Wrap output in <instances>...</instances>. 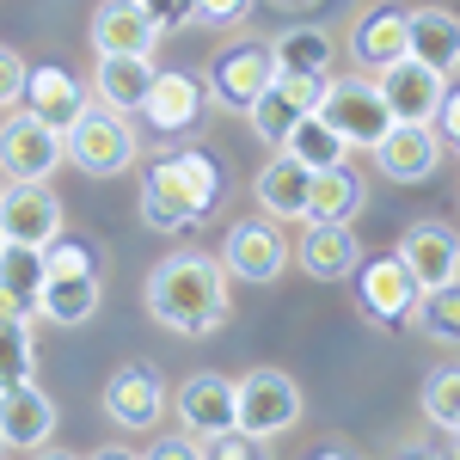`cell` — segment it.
Listing matches in <instances>:
<instances>
[{
    "mask_svg": "<svg viewBox=\"0 0 460 460\" xmlns=\"http://www.w3.org/2000/svg\"><path fill=\"white\" fill-rule=\"evenodd\" d=\"M154 455H190V436H160Z\"/></svg>",
    "mask_w": 460,
    "mask_h": 460,
    "instance_id": "obj_40",
    "label": "cell"
},
{
    "mask_svg": "<svg viewBox=\"0 0 460 460\" xmlns=\"http://www.w3.org/2000/svg\"><path fill=\"white\" fill-rule=\"evenodd\" d=\"M62 154H68L86 178H117V172L136 166V129H129L123 111L86 105L68 129H62Z\"/></svg>",
    "mask_w": 460,
    "mask_h": 460,
    "instance_id": "obj_4",
    "label": "cell"
},
{
    "mask_svg": "<svg viewBox=\"0 0 460 460\" xmlns=\"http://www.w3.org/2000/svg\"><path fill=\"white\" fill-rule=\"evenodd\" d=\"M142 301H147V319L178 332V338H215L234 319V307H227V264L197 246L166 252L147 270Z\"/></svg>",
    "mask_w": 460,
    "mask_h": 460,
    "instance_id": "obj_1",
    "label": "cell"
},
{
    "mask_svg": "<svg viewBox=\"0 0 460 460\" xmlns=\"http://www.w3.org/2000/svg\"><path fill=\"white\" fill-rule=\"evenodd\" d=\"M160 37H166V25L142 0H99V13H93V49L99 56H154Z\"/></svg>",
    "mask_w": 460,
    "mask_h": 460,
    "instance_id": "obj_18",
    "label": "cell"
},
{
    "mask_svg": "<svg viewBox=\"0 0 460 460\" xmlns=\"http://www.w3.org/2000/svg\"><path fill=\"white\" fill-rule=\"evenodd\" d=\"M99 405H105V418L123 429V436H147V429L166 418V381H160L154 362H123L105 381Z\"/></svg>",
    "mask_w": 460,
    "mask_h": 460,
    "instance_id": "obj_7",
    "label": "cell"
},
{
    "mask_svg": "<svg viewBox=\"0 0 460 460\" xmlns=\"http://www.w3.org/2000/svg\"><path fill=\"white\" fill-rule=\"evenodd\" d=\"M405 56H418L424 68H436L442 80H455L460 74V13H448V6H411Z\"/></svg>",
    "mask_w": 460,
    "mask_h": 460,
    "instance_id": "obj_23",
    "label": "cell"
},
{
    "mask_svg": "<svg viewBox=\"0 0 460 460\" xmlns=\"http://www.w3.org/2000/svg\"><path fill=\"white\" fill-rule=\"evenodd\" d=\"M190 455H215V460H252V455H264L258 442H252L246 429H203V436H190Z\"/></svg>",
    "mask_w": 460,
    "mask_h": 460,
    "instance_id": "obj_34",
    "label": "cell"
},
{
    "mask_svg": "<svg viewBox=\"0 0 460 460\" xmlns=\"http://www.w3.org/2000/svg\"><path fill=\"white\" fill-rule=\"evenodd\" d=\"M0 283L19 288L37 307V283H43V246H19V240H0Z\"/></svg>",
    "mask_w": 460,
    "mask_h": 460,
    "instance_id": "obj_32",
    "label": "cell"
},
{
    "mask_svg": "<svg viewBox=\"0 0 460 460\" xmlns=\"http://www.w3.org/2000/svg\"><path fill=\"white\" fill-rule=\"evenodd\" d=\"M314 283H350V270L362 264V246H356L350 221H307L301 246L288 252Z\"/></svg>",
    "mask_w": 460,
    "mask_h": 460,
    "instance_id": "obj_19",
    "label": "cell"
},
{
    "mask_svg": "<svg viewBox=\"0 0 460 460\" xmlns=\"http://www.w3.org/2000/svg\"><path fill=\"white\" fill-rule=\"evenodd\" d=\"M393 258L411 270L418 295H424V288H442V283L460 277V234L448 227V221H411V227L399 234Z\"/></svg>",
    "mask_w": 460,
    "mask_h": 460,
    "instance_id": "obj_13",
    "label": "cell"
},
{
    "mask_svg": "<svg viewBox=\"0 0 460 460\" xmlns=\"http://www.w3.org/2000/svg\"><path fill=\"white\" fill-rule=\"evenodd\" d=\"M455 436H460V424H455ZM455 448H460V442H455Z\"/></svg>",
    "mask_w": 460,
    "mask_h": 460,
    "instance_id": "obj_42",
    "label": "cell"
},
{
    "mask_svg": "<svg viewBox=\"0 0 460 460\" xmlns=\"http://www.w3.org/2000/svg\"><path fill=\"white\" fill-rule=\"evenodd\" d=\"M62 234V197L43 178H6L0 184V240L49 246Z\"/></svg>",
    "mask_w": 460,
    "mask_h": 460,
    "instance_id": "obj_9",
    "label": "cell"
},
{
    "mask_svg": "<svg viewBox=\"0 0 460 460\" xmlns=\"http://www.w3.org/2000/svg\"><path fill=\"white\" fill-rule=\"evenodd\" d=\"M62 129L37 123L25 105H13L0 117V178H49L62 166Z\"/></svg>",
    "mask_w": 460,
    "mask_h": 460,
    "instance_id": "obj_10",
    "label": "cell"
},
{
    "mask_svg": "<svg viewBox=\"0 0 460 460\" xmlns=\"http://www.w3.org/2000/svg\"><path fill=\"white\" fill-rule=\"evenodd\" d=\"M307 184H314V172H307L295 154L277 147V160L252 178V197H258V209L270 215V221H301V215H307Z\"/></svg>",
    "mask_w": 460,
    "mask_h": 460,
    "instance_id": "obj_26",
    "label": "cell"
},
{
    "mask_svg": "<svg viewBox=\"0 0 460 460\" xmlns=\"http://www.w3.org/2000/svg\"><path fill=\"white\" fill-rule=\"evenodd\" d=\"M424 418L436 429L460 424V368H436V375L424 381Z\"/></svg>",
    "mask_w": 460,
    "mask_h": 460,
    "instance_id": "obj_33",
    "label": "cell"
},
{
    "mask_svg": "<svg viewBox=\"0 0 460 460\" xmlns=\"http://www.w3.org/2000/svg\"><path fill=\"white\" fill-rule=\"evenodd\" d=\"M283 154H295L307 172H325V166H338V160H350V147H344V136L319 117V111H307L295 129L283 136Z\"/></svg>",
    "mask_w": 460,
    "mask_h": 460,
    "instance_id": "obj_29",
    "label": "cell"
},
{
    "mask_svg": "<svg viewBox=\"0 0 460 460\" xmlns=\"http://www.w3.org/2000/svg\"><path fill=\"white\" fill-rule=\"evenodd\" d=\"M283 6H301V0H283Z\"/></svg>",
    "mask_w": 460,
    "mask_h": 460,
    "instance_id": "obj_41",
    "label": "cell"
},
{
    "mask_svg": "<svg viewBox=\"0 0 460 460\" xmlns=\"http://www.w3.org/2000/svg\"><path fill=\"white\" fill-rule=\"evenodd\" d=\"M368 154H375L381 178H393V184H424V178L442 166L448 147H442V136H436V123H393Z\"/></svg>",
    "mask_w": 460,
    "mask_h": 460,
    "instance_id": "obj_16",
    "label": "cell"
},
{
    "mask_svg": "<svg viewBox=\"0 0 460 460\" xmlns=\"http://www.w3.org/2000/svg\"><path fill=\"white\" fill-rule=\"evenodd\" d=\"M178 424L184 436H203V429H227L234 424V381L221 368H203L178 387Z\"/></svg>",
    "mask_w": 460,
    "mask_h": 460,
    "instance_id": "obj_25",
    "label": "cell"
},
{
    "mask_svg": "<svg viewBox=\"0 0 460 460\" xmlns=\"http://www.w3.org/2000/svg\"><path fill=\"white\" fill-rule=\"evenodd\" d=\"M277 74V56H270V37H234L227 49H215L209 68H203V99L215 111H240L264 93V80Z\"/></svg>",
    "mask_w": 460,
    "mask_h": 460,
    "instance_id": "obj_5",
    "label": "cell"
},
{
    "mask_svg": "<svg viewBox=\"0 0 460 460\" xmlns=\"http://www.w3.org/2000/svg\"><path fill=\"white\" fill-rule=\"evenodd\" d=\"M319 93H325V80H314V74H270L264 80V93L246 105V123H252V136L258 142H270V147H283V136L307 117V111H319Z\"/></svg>",
    "mask_w": 460,
    "mask_h": 460,
    "instance_id": "obj_8",
    "label": "cell"
},
{
    "mask_svg": "<svg viewBox=\"0 0 460 460\" xmlns=\"http://www.w3.org/2000/svg\"><path fill=\"white\" fill-rule=\"evenodd\" d=\"M0 319H37V307L19 295V288H6L0 283Z\"/></svg>",
    "mask_w": 460,
    "mask_h": 460,
    "instance_id": "obj_38",
    "label": "cell"
},
{
    "mask_svg": "<svg viewBox=\"0 0 460 460\" xmlns=\"http://www.w3.org/2000/svg\"><path fill=\"white\" fill-rule=\"evenodd\" d=\"M411 325H424V338L460 350V277H455V283H442V288H424L418 307H411Z\"/></svg>",
    "mask_w": 460,
    "mask_h": 460,
    "instance_id": "obj_30",
    "label": "cell"
},
{
    "mask_svg": "<svg viewBox=\"0 0 460 460\" xmlns=\"http://www.w3.org/2000/svg\"><path fill=\"white\" fill-rule=\"evenodd\" d=\"M301 387H295V375L283 368H246L240 381H234V429H246L258 448H270L277 436L301 424Z\"/></svg>",
    "mask_w": 460,
    "mask_h": 460,
    "instance_id": "obj_3",
    "label": "cell"
},
{
    "mask_svg": "<svg viewBox=\"0 0 460 460\" xmlns=\"http://www.w3.org/2000/svg\"><path fill=\"white\" fill-rule=\"evenodd\" d=\"M319 117L344 136V147H375L393 129L387 99H381L375 74H344V80H325V93H319Z\"/></svg>",
    "mask_w": 460,
    "mask_h": 460,
    "instance_id": "obj_6",
    "label": "cell"
},
{
    "mask_svg": "<svg viewBox=\"0 0 460 460\" xmlns=\"http://www.w3.org/2000/svg\"><path fill=\"white\" fill-rule=\"evenodd\" d=\"M270 56L283 74H314V80H332L338 68V43L325 25H288V31L270 37Z\"/></svg>",
    "mask_w": 460,
    "mask_h": 460,
    "instance_id": "obj_28",
    "label": "cell"
},
{
    "mask_svg": "<svg viewBox=\"0 0 460 460\" xmlns=\"http://www.w3.org/2000/svg\"><path fill=\"white\" fill-rule=\"evenodd\" d=\"M19 93H25V56L0 43V111L19 105Z\"/></svg>",
    "mask_w": 460,
    "mask_h": 460,
    "instance_id": "obj_36",
    "label": "cell"
},
{
    "mask_svg": "<svg viewBox=\"0 0 460 460\" xmlns=\"http://www.w3.org/2000/svg\"><path fill=\"white\" fill-rule=\"evenodd\" d=\"M0 184H6V178H0Z\"/></svg>",
    "mask_w": 460,
    "mask_h": 460,
    "instance_id": "obj_43",
    "label": "cell"
},
{
    "mask_svg": "<svg viewBox=\"0 0 460 460\" xmlns=\"http://www.w3.org/2000/svg\"><path fill=\"white\" fill-rule=\"evenodd\" d=\"M154 56H99L93 68V93L105 111H123V117H142V99L154 86Z\"/></svg>",
    "mask_w": 460,
    "mask_h": 460,
    "instance_id": "obj_24",
    "label": "cell"
},
{
    "mask_svg": "<svg viewBox=\"0 0 460 460\" xmlns=\"http://www.w3.org/2000/svg\"><path fill=\"white\" fill-rule=\"evenodd\" d=\"M49 436H56V399L49 393L37 381L0 387V448L31 455V448H49Z\"/></svg>",
    "mask_w": 460,
    "mask_h": 460,
    "instance_id": "obj_17",
    "label": "cell"
},
{
    "mask_svg": "<svg viewBox=\"0 0 460 460\" xmlns=\"http://www.w3.org/2000/svg\"><path fill=\"white\" fill-rule=\"evenodd\" d=\"M436 136H442V147H460V86L455 80H448V93L436 105Z\"/></svg>",
    "mask_w": 460,
    "mask_h": 460,
    "instance_id": "obj_37",
    "label": "cell"
},
{
    "mask_svg": "<svg viewBox=\"0 0 460 460\" xmlns=\"http://www.w3.org/2000/svg\"><path fill=\"white\" fill-rule=\"evenodd\" d=\"M258 0H190V19L197 25H246V13Z\"/></svg>",
    "mask_w": 460,
    "mask_h": 460,
    "instance_id": "obj_35",
    "label": "cell"
},
{
    "mask_svg": "<svg viewBox=\"0 0 460 460\" xmlns=\"http://www.w3.org/2000/svg\"><path fill=\"white\" fill-rule=\"evenodd\" d=\"M147 13L160 19V25H190V13H184V0H142Z\"/></svg>",
    "mask_w": 460,
    "mask_h": 460,
    "instance_id": "obj_39",
    "label": "cell"
},
{
    "mask_svg": "<svg viewBox=\"0 0 460 460\" xmlns=\"http://www.w3.org/2000/svg\"><path fill=\"white\" fill-rule=\"evenodd\" d=\"M221 264H227V277H240V283H277L288 270L283 227H277L270 215L234 221V227H227V246H221Z\"/></svg>",
    "mask_w": 460,
    "mask_h": 460,
    "instance_id": "obj_11",
    "label": "cell"
},
{
    "mask_svg": "<svg viewBox=\"0 0 460 460\" xmlns=\"http://www.w3.org/2000/svg\"><path fill=\"white\" fill-rule=\"evenodd\" d=\"M375 86H381V99H387L393 123H436V105H442V93H448V80L436 68H424L418 56L387 62V68L375 74Z\"/></svg>",
    "mask_w": 460,
    "mask_h": 460,
    "instance_id": "obj_15",
    "label": "cell"
},
{
    "mask_svg": "<svg viewBox=\"0 0 460 460\" xmlns=\"http://www.w3.org/2000/svg\"><path fill=\"white\" fill-rule=\"evenodd\" d=\"M362 203H368V178L356 172L350 160H338V166L314 172V184H307V215L301 221H350Z\"/></svg>",
    "mask_w": 460,
    "mask_h": 460,
    "instance_id": "obj_27",
    "label": "cell"
},
{
    "mask_svg": "<svg viewBox=\"0 0 460 460\" xmlns=\"http://www.w3.org/2000/svg\"><path fill=\"white\" fill-rule=\"evenodd\" d=\"M356 283V307L375 319V325H411V307H418V283L399 258H362L350 270Z\"/></svg>",
    "mask_w": 460,
    "mask_h": 460,
    "instance_id": "obj_12",
    "label": "cell"
},
{
    "mask_svg": "<svg viewBox=\"0 0 460 460\" xmlns=\"http://www.w3.org/2000/svg\"><path fill=\"white\" fill-rule=\"evenodd\" d=\"M405 31H411V6L405 0H375L350 19V62L362 74H381L387 62L405 56Z\"/></svg>",
    "mask_w": 460,
    "mask_h": 460,
    "instance_id": "obj_14",
    "label": "cell"
},
{
    "mask_svg": "<svg viewBox=\"0 0 460 460\" xmlns=\"http://www.w3.org/2000/svg\"><path fill=\"white\" fill-rule=\"evenodd\" d=\"M99 301H105L99 270H43V283H37V319H49V325H86L99 314Z\"/></svg>",
    "mask_w": 460,
    "mask_h": 460,
    "instance_id": "obj_22",
    "label": "cell"
},
{
    "mask_svg": "<svg viewBox=\"0 0 460 460\" xmlns=\"http://www.w3.org/2000/svg\"><path fill=\"white\" fill-rule=\"evenodd\" d=\"M221 160L209 147H166L142 178V221L154 234H178V227H197L209 221L221 203Z\"/></svg>",
    "mask_w": 460,
    "mask_h": 460,
    "instance_id": "obj_2",
    "label": "cell"
},
{
    "mask_svg": "<svg viewBox=\"0 0 460 460\" xmlns=\"http://www.w3.org/2000/svg\"><path fill=\"white\" fill-rule=\"evenodd\" d=\"M203 80L184 68H160L154 74V86H147L142 99V117L147 129H160V136H184V129H197V117H203Z\"/></svg>",
    "mask_w": 460,
    "mask_h": 460,
    "instance_id": "obj_20",
    "label": "cell"
},
{
    "mask_svg": "<svg viewBox=\"0 0 460 460\" xmlns=\"http://www.w3.org/2000/svg\"><path fill=\"white\" fill-rule=\"evenodd\" d=\"M19 105L31 111L37 123H49V129H68L74 117L86 111V86H80L62 62H37V68H25V93H19Z\"/></svg>",
    "mask_w": 460,
    "mask_h": 460,
    "instance_id": "obj_21",
    "label": "cell"
},
{
    "mask_svg": "<svg viewBox=\"0 0 460 460\" xmlns=\"http://www.w3.org/2000/svg\"><path fill=\"white\" fill-rule=\"evenodd\" d=\"M31 375H37L31 319H0V387H13V381H31Z\"/></svg>",
    "mask_w": 460,
    "mask_h": 460,
    "instance_id": "obj_31",
    "label": "cell"
}]
</instances>
